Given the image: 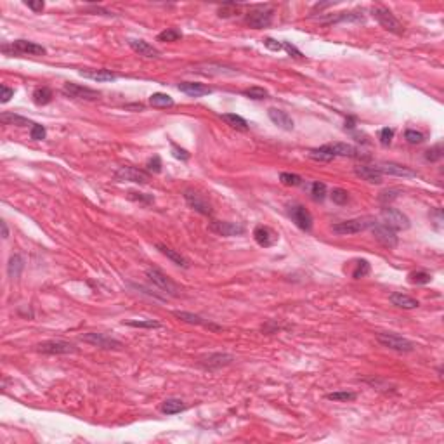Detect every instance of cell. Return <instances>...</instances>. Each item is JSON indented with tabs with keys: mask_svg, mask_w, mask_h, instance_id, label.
Wrapping results in <instances>:
<instances>
[{
	"mask_svg": "<svg viewBox=\"0 0 444 444\" xmlns=\"http://www.w3.org/2000/svg\"><path fill=\"white\" fill-rule=\"evenodd\" d=\"M326 399L347 402V401H354L356 394H354V392H347V391H338V392H330V394H326Z\"/></svg>",
	"mask_w": 444,
	"mask_h": 444,
	"instance_id": "ee69618b",
	"label": "cell"
},
{
	"mask_svg": "<svg viewBox=\"0 0 444 444\" xmlns=\"http://www.w3.org/2000/svg\"><path fill=\"white\" fill-rule=\"evenodd\" d=\"M31 98H33L35 104H38V106H45V104H49L50 101H52L54 94H52V90H50L49 87H38V89L33 90Z\"/></svg>",
	"mask_w": 444,
	"mask_h": 444,
	"instance_id": "836d02e7",
	"label": "cell"
},
{
	"mask_svg": "<svg viewBox=\"0 0 444 444\" xmlns=\"http://www.w3.org/2000/svg\"><path fill=\"white\" fill-rule=\"evenodd\" d=\"M356 127V118L354 117H349L345 120V129H354Z\"/></svg>",
	"mask_w": 444,
	"mask_h": 444,
	"instance_id": "6125c7cd",
	"label": "cell"
},
{
	"mask_svg": "<svg viewBox=\"0 0 444 444\" xmlns=\"http://www.w3.org/2000/svg\"><path fill=\"white\" fill-rule=\"evenodd\" d=\"M404 139L408 141L410 144H420V143H423V134L422 132H418V130H406V134H404Z\"/></svg>",
	"mask_w": 444,
	"mask_h": 444,
	"instance_id": "c3c4849f",
	"label": "cell"
},
{
	"mask_svg": "<svg viewBox=\"0 0 444 444\" xmlns=\"http://www.w3.org/2000/svg\"><path fill=\"white\" fill-rule=\"evenodd\" d=\"M354 173L370 184H380L383 177L377 167H370V165H358V167H354Z\"/></svg>",
	"mask_w": 444,
	"mask_h": 444,
	"instance_id": "7402d4cb",
	"label": "cell"
},
{
	"mask_svg": "<svg viewBox=\"0 0 444 444\" xmlns=\"http://www.w3.org/2000/svg\"><path fill=\"white\" fill-rule=\"evenodd\" d=\"M210 231L219 236H240L245 233V226L240 222H224V221H214L210 224Z\"/></svg>",
	"mask_w": 444,
	"mask_h": 444,
	"instance_id": "2e32d148",
	"label": "cell"
},
{
	"mask_svg": "<svg viewBox=\"0 0 444 444\" xmlns=\"http://www.w3.org/2000/svg\"><path fill=\"white\" fill-rule=\"evenodd\" d=\"M63 94L66 98L71 99H80V101H98L101 98V92L90 89V87H84L79 84H73V82H66L63 85Z\"/></svg>",
	"mask_w": 444,
	"mask_h": 444,
	"instance_id": "30bf717a",
	"label": "cell"
},
{
	"mask_svg": "<svg viewBox=\"0 0 444 444\" xmlns=\"http://www.w3.org/2000/svg\"><path fill=\"white\" fill-rule=\"evenodd\" d=\"M370 269L372 267H370L368 260H358V262H356V269L352 271V278H354V280H361V278L368 276Z\"/></svg>",
	"mask_w": 444,
	"mask_h": 444,
	"instance_id": "60d3db41",
	"label": "cell"
},
{
	"mask_svg": "<svg viewBox=\"0 0 444 444\" xmlns=\"http://www.w3.org/2000/svg\"><path fill=\"white\" fill-rule=\"evenodd\" d=\"M25 269V260L21 255H12L7 264V274L11 280H17L21 276V271Z\"/></svg>",
	"mask_w": 444,
	"mask_h": 444,
	"instance_id": "f546056e",
	"label": "cell"
},
{
	"mask_svg": "<svg viewBox=\"0 0 444 444\" xmlns=\"http://www.w3.org/2000/svg\"><path fill=\"white\" fill-rule=\"evenodd\" d=\"M0 226H2V238H4V240H7V238H9L7 222H6V221H0Z\"/></svg>",
	"mask_w": 444,
	"mask_h": 444,
	"instance_id": "94428289",
	"label": "cell"
},
{
	"mask_svg": "<svg viewBox=\"0 0 444 444\" xmlns=\"http://www.w3.org/2000/svg\"><path fill=\"white\" fill-rule=\"evenodd\" d=\"M370 229L373 231V236L375 240L378 241L382 246H385V248H396L397 243H399V238H397L396 231L391 229L389 226H385L383 222H375Z\"/></svg>",
	"mask_w": 444,
	"mask_h": 444,
	"instance_id": "9c48e42d",
	"label": "cell"
},
{
	"mask_svg": "<svg viewBox=\"0 0 444 444\" xmlns=\"http://www.w3.org/2000/svg\"><path fill=\"white\" fill-rule=\"evenodd\" d=\"M0 103L2 104H6V103H9V101H11V98H14V89H11V87H7V85H0Z\"/></svg>",
	"mask_w": 444,
	"mask_h": 444,
	"instance_id": "db71d44e",
	"label": "cell"
},
{
	"mask_svg": "<svg viewBox=\"0 0 444 444\" xmlns=\"http://www.w3.org/2000/svg\"><path fill=\"white\" fill-rule=\"evenodd\" d=\"M243 95H246V98H250V99L260 101V99H265V98H267L269 92L264 89V87H257V85H254V87H250V89H245V90H243Z\"/></svg>",
	"mask_w": 444,
	"mask_h": 444,
	"instance_id": "f35d334b",
	"label": "cell"
},
{
	"mask_svg": "<svg viewBox=\"0 0 444 444\" xmlns=\"http://www.w3.org/2000/svg\"><path fill=\"white\" fill-rule=\"evenodd\" d=\"M26 6H28L33 12H42L45 4L42 2V0H38V2H26Z\"/></svg>",
	"mask_w": 444,
	"mask_h": 444,
	"instance_id": "91938a15",
	"label": "cell"
},
{
	"mask_svg": "<svg viewBox=\"0 0 444 444\" xmlns=\"http://www.w3.org/2000/svg\"><path fill=\"white\" fill-rule=\"evenodd\" d=\"M45 136H47V130H45L44 125H40V123H33V125H31L30 137L33 141H42L45 139Z\"/></svg>",
	"mask_w": 444,
	"mask_h": 444,
	"instance_id": "7dc6e473",
	"label": "cell"
},
{
	"mask_svg": "<svg viewBox=\"0 0 444 444\" xmlns=\"http://www.w3.org/2000/svg\"><path fill=\"white\" fill-rule=\"evenodd\" d=\"M338 21H363V16H361L359 12H340L338 16H332L321 23H324V25H332V23H338Z\"/></svg>",
	"mask_w": 444,
	"mask_h": 444,
	"instance_id": "d590c367",
	"label": "cell"
},
{
	"mask_svg": "<svg viewBox=\"0 0 444 444\" xmlns=\"http://www.w3.org/2000/svg\"><path fill=\"white\" fill-rule=\"evenodd\" d=\"M4 54H9V56H14V54H28V56H44L47 50L42 45L30 42V40H14L12 44L4 45L2 47Z\"/></svg>",
	"mask_w": 444,
	"mask_h": 444,
	"instance_id": "5b68a950",
	"label": "cell"
},
{
	"mask_svg": "<svg viewBox=\"0 0 444 444\" xmlns=\"http://www.w3.org/2000/svg\"><path fill=\"white\" fill-rule=\"evenodd\" d=\"M129 45L130 49L134 50V52H137L139 56L143 57H148V59H153V57H158L160 56V50L157 47H153L149 42H146V40H137V38H132L129 40Z\"/></svg>",
	"mask_w": 444,
	"mask_h": 444,
	"instance_id": "cb8c5ba5",
	"label": "cell"
},
{
	"mask_svg": "<svg viewBox=\"0 0 444 444\" xmlns=\"http://www.w3.org/2000/svg\"><path fill=\"white\" fill-rule=\"evenodd\" d=\"M307 157L314 162H323V163H328L335 158V153L330 148V144H324V146H319V148H314V149H309Z\"/></svg>",
	"mask_w": 444,
	"mask_h": 444,
	"instance_id": "83f0119b",
	"label": "cell"
},
{
	"mask_svg": "<svg viewBox=\"0 0 444 444\" xmlns=\"http://www.w3.org/2000/svg\"><path fill=\"white\" fill-rule=\"evenodd\" d=\"M115 177L118 181H129L136 182V184H148L149 182V173L136 167H120L117 170Z\"/></svg>",
	"mask_w": 444,
	"mask_h": 444,
	"instance_id": "9a60e30c",
	"label": "cell"
},
{
	"mask_svg": "<svg viewBox=\"0 0 444 444\" xmlns=\"http://www.w3.org/2000/svg\"><path fill=\"white\" fill-rule=\"evenodd\" d=\"M193 73H198V75H203V76H233V75H238L236 68H231V66H226V65H219V63H203V65H196L191 68Z\"/></svg>",
	"mask_w": 444,
	"mask_h": 444,
	"instance_id": "7c38bea8",
	"label": "cell"
},
{
	"mask_svg": "<svg viewBox=\"0 0 444 444\" xmlns=\"http://www.w3.org/2000/svg\"><path fill=\"white\" fill-rule=\"evenodd\" d=\"M264 45L269 50H274V52H280V50H283V44H280L278 40H274V38H265Z\"/></svg>",
	"mask_w": 444,
	"mask_h": 444,
	"instance_id": "6f0895ef",
	"label": "cell"
},
{
	"mask_svg": "<svg viewBox=\"0 0 444 444\" xmlns=\"http://www.w3.org/2000/svg\"><path fill=\"white\" fill-rule=\"evenodd\" d=\"M377 168L380 172L387 173V176H396V177H415L416 172L411 170L410 167H404V165H399V163H392V162H385V163H380L377 165Z\"/></svg>",
	"mask_w": 444,
	"mask_h": 444,
	"instance_id": "ffe728a7",
	"label": "cell"
},
{
	"mask_svg": "<svg viewBox=\"0 0 444 444\" xmlns=\"http://www.w3.org/2000/svg\"><path fill=\"white\" fill-rule=\"evenodd\" d=\"M146 167H148V170H149V172H153V173H160V172H162V158H160L158 155H155L153 158H149V160H148V163H146Z\"/></svg>",
	"mask_w": 444,
	"mask_h": 444,
	"instance_id": "f907efd6",
	"label": "cell"
},
{
	"mask_svg": "<svg viewBox=\"0 0 444 444\" xmlns=\"http://www.w3.org/2000/svg\"><path fill=\"white\" fill-rule=\"evenodd\" d=\"M149 104L153 108H172L176 103H173V99L168 94L157 92V94H153L149 98Z\"/></svg>",
	"mask_w": 444,
	"mask_h": 444,
	"instance_id": "e575fe53",
	"label": "cell"
},
{
	"mask_svg": "<svg viewBox=\"0 0 444 444\" xmlns=\"http://www.w3.org/2000/svg\"><path fill=\"white\" fill-rule=\"evenodd\" d=\"M170 148H172V157H173V158L182 160V162H187V160H189V153H187L186 149L179 148V146H177L176 143H172Z\"/></svg>",
	"mask_w": 444,
	"mask_h": 444,
	"instance_id": "816d5d0a",
	"label": "cell"
},
{
	"mask_svg": "<svg viewBox=\"0 0 444 444\" xmlns=\"http://www.w3.org/2000/svg\"><path fill=\"white\" fill-rule=\"evenodd\" d=\"M273 16H274L273 7L257 6V7L250 9V11L245 14V23L254 30H262V28H267V26L273 23Z\"/></svg>",
	"mask_w": 444,
	"mask_h": 444,
	"instance_id": "6da1fadb",
	"label": "cell"
},
{
	"mask_svg": "<svg viewBox=\"0 0 444 444\" xmlns=\"http://www.w3.org/2000/svg\"><path fill=\"white\" fill-rule=\"evenodd\" d=\"M181 38H182V33L177 28H167L158 35L160 42H177V40H181Z\"/></svg>",
	"mask_w": 444,
	"mask_h": 444,
	"instance_id": "74e56055",
	"label": "cell"
},
{
	"mask_svg": "<svg viewBox=\"0 0 444 444\" xmlns=\"http://www.w3.org/2000/svg\"><path fill=\"white\" fill-rule=\"evenodd\" d=\"M80 75L94 82H113L118 79L115 73L109 70H80Z\"/></svg>",
	"mask_w": 444,
	"mask_h": 444,
	"instance_id": "4316f807",
	"label": "cell"
},
{
	"mask_svg": "<svg viewBox=\"0 0 444 444\" xmlns=\"http://www.w3.org/2000/svg\"><path fill=\"white\" fill-rule=\"evenodd\" d=\"M311 195L316 201H323L324 196H326V186L323 182H313L311 184Z\"/></svg>",
	"mask_w": 444,
	"mask_h": 444,
	"instance_id": "f6af8a7d",
	"label": "cell"
},
{
	"mask_svg": "<svg viewBox=\"0 0 444 444\" xmlns=\"http://www.w3.org/2000/svg\"><path fill=\"white\" fill-rule=\"evenodd\" d=\"M235 361V356L226 354V352H215V354H208L207 358L200 359V364L207 370H219L222 366H229Z\"/></svg>",
	"mask_w": 444,
	"mask_h": 444,
	"instance_id": "e0dca14e",
	"label": "cell"
},
{
	"mask_svg": "<svg viewBox=\"0 0 444 444\" xmlns=\"http://www.w3.org/2000/svg\"><path fill=\"white\" fill-rule=\"evenodd\" d=\"M172 314L176 316L177 319H181V321H186V323H189V324H198V326H205V328L212 330V332H221V330H222V326H219V324L207 321V319L201 318V316H198V314L186 313V311H173Z\"/></svg>",
	"mask_w": 444,
	"mask_h": 444,
	"instance_id": "ac0fdd59",
	"label": "cell"
},
{
	"mask_svg": "<svg viewBox=\"0 0 444 444\" xmlns=\"http://www.w3.org/2000/svg\"><path fill=\"white\" fill-rule=\"evenodd\" d=\"M221 118L227 123V125H231L233 129L248 130V122H246L243 117L236 115V113H224V115H221Z\"/></svg>",
	"mask_w": 444,
	"mask_h": 444,
	"instance_id": "1f68e13d",
	"label": "cell"
},
{
	"mask_svg": "<svg viewBox=\"0 0 444 444\" xmlns=\"http://www.w3.org/2000/svg\"><path fill=\"white\" fill-rule=\"evenodd\" d=\"M177 89L181 92H184L191 98H201V95H208L212 94V89L208 85H203V84H198V82H181L177 85Z\"/></svg>",
	"mask_w": 444,
	"mask_h": 444,
	"instance_id": "603a6c76",
	"label": "cell"
},
{
	"mask_svg": "<svg viewBox=\"0 0 444 444\" xmlns=\"http://www.w3.org/2000/svg\"><path fill=\"white\" fill-rule=\"evenodd\" d=\"M442 153H444V149H442V143H437L436 146H432V148L430 149H427L425 151V160H427V162H439V160L442 158Z\"/></svg>",
	"mask_w": 444,
	"mask_h": 444,
	"instance_id": "b9f144b4",
	"label": "cell"
},
{
	"mask_svg": "<svg viewBox=\"0 0 444 444\" xmlns=\"http://www.w3.org/2000/svg\"><path fill=\"white\" fill-rule=\"evenodd\" d=\"M408 278H410V283H413V285H427V283H430V280H432V276L425 271L411 273Z\"/></svg>",
	"mask_w": 444,
	"mask_h": 444,
	"instance_id": "7bdbcfd3",
	"label": "cell"
},
{
	"mask_svg": "<svg viewBox=\"0 0 444 444\" xmlns=\"http://www.w3.org/2000/svg\"><path fill=\"white\" fill-rule=\"evenodd\" d=\"M82 342H85V344H90L94 347H99V349H106V351H118L122 349L123 344L120 340H117V338L109 337L106 335V333H99V332H89V333H84V335L80 337Z\"/></svg>",
	"mask_w": 444,
	"mask_h": 444,
	"instance_id": "8992f818",
	"label": "cell"
},
{
	"mask_svg": "<svg viewBox=\"0 0 444 444\" xmlns=\"http://www.w3.org/2000/svg\"><path fill=\"white\" fill-rule=\"evenodd\" d=\"M396 193H399V191H397V189H389V191H383V193H380L378 200L382 201V203L389 205V203H391L392 200H396V198H397V195H396Z\"/></svg>",
	"mask_w": 444,
	"mask_h": 444,
	"instance_id": "11a10c76",
	"label": "cell"
},
{
	"mask_svg": "<svg viewBox=\"0 0 444 444\" xmlns=\"http://www.w3.org/2000/svg\"><path fill=\"white\" fill-rule=\"evenodd\" d=\"M238 6L236 4H224L222 7H219V16L221 17H229L233 14H236Z\"/></svg>",
	"mask_w": 444,
	"mask_h": 444,
	"instance_id": "f5cc1de1",
	"label": "cell"
},
{
	"mask_svg": "<svg viewBox=\"0 0 444 444\" xmlns=\"http://www.w3.org/2000/svg\"><path fill=\"white\" fill-rule=\"evenodd\" d=\"M332 200H333V203H337V205H345L347 201H349V193H347L345 189H342V187H335V189L332 191Z\"/></svg>",
	"mask_w": 444,
	"mask_h": 444,
	"instance_id": "bcb514c9",
	"label": "cell"
},
{
	"mask_svg": "<svg viewBox=\"0 0 444 444\" xmlns=\"http://www.w3.org/2000/svg\"><path fill=\"white\" fill-rule=\"evenodd\" d=\"M330 148L335 153V157H349V158H358L359 153L354 146L347 144V143H333L330 144Z\"/></svg>",
	"mask_w": 444,
	"mask_h": 444,
	"instance_id": "4dcf8cb0",
	"label": "cell"
},
{
	"mask_svg": "<svg viewBox=\"0 0 444 444\" xmlns=\"http://www.w3.org/2000/svg\"><path fill=\"white\" fill-rule=\"evenodd\" d=\"M378 139H380V144H382V146H391L392 139H394V130L389 129V127H385V129L380 130Z\"/></svg>",
	"mask_w": 444,
	"mask_h": 444,
	"instance_id": "681fc988",
	"label": "cell"
},
{
	"mask_svg": "<svg viewBox=\"0 0 444 444\" xmlns=\"http://www.w3.org/2000/svg\"><path fill=\"white\" fill-rule=\"evenodd\" d=\"M184 200L191 208L196 210V212L201 214V215H212L214 214V208H212V205L208 203V200L203 198L200 193H196V191H193V189L184 191Z\"/></svg>",
	"mask_w": 444,
	"mask_h": 444,
	"instance_id": "4fadbf2b",
	"label": "cell"
},
{
	"mask_svg": "<svg viewBox=\"0 0 444 444\" xmlns=\"http://www.w3.org/2000/svg\"><path fill=\"white\" fill-rule=\"evenodd\" d=\"M123 324H127V326H132V328H162V323L155 321V319H132V321H125Z\"/></svg>",
	"mask_w": 444,
	"mask_h": 444,
	"instance_id": "8d00e7d4",
	"label": "cell"
},
{
	"mask_svg": "<svg viewBox=\"0 0 444 444\" xmlns=\"http://www.w3.org/2000/svg\"><path fill=\"white\" fill-rule=\"evenodd\" d=\"M288 214H290L292 221L295 222V226L299 227V229L302 231L313 229V215H311V212L305 207L294 205V207H290V210H288Z\"/></svg>",
	"mask_w": 444,
	"mask_h": 444,
	"instance_id": "5bb4252c",
	"label": "cell"
},
{
	"mask_svg": "<svg viewBox=\"0 0 444 444\" xmlns=\"http://www.w3.org/2000/svg\"><path fill=\"white\" fill-rule=\"evenodd\" d=\"M0 122H2L4 125H17V127L33 125L28 118L20 117V115H16V113H2V115H0Z\"/></svg>",
	"mask_w": 444,
	"mask_h": 444,
	"instance_id": "d6a6232c",
	"label": "cell"
},
{
	"mask_svg": "<svg viewBox=\"0 0 444 444\" xmlns=\"http://www.w3.org/2000/svg\"><path fill=\"white\" fill-rule=\"evenodd\" d=\"M254 238L257 241V245L264 246V248H269V246L278 243V235L276 231H273L271 227L267 226H257L254 229Z\"/></svg>",
	"mask_w": 444,
	"mask_h": 444,
	"instance_id": "d6986e66",
	"label": "cell"
},
{
	"mask_svg": "<svg viewBox=\"0 0 444 444\" xmlns=\"http://www.w3.org/2000/svg\"><path fill=\"white\" fill-rule=\"evenodd\" d=\"M157 250L162 252V254L165 255V257L170 259L172 262L176 264V265H179V267H184V269L189 267V260H187V259L184 257V255H181L179 252H176L173 248H170V246L158 243V245H157Z\"/></svg>",
	"mask_w": 444,
	"mask_h": 444,
	"instance_id": "484cf974",
	"label": "cell"
},
{
	"mask_svg": "<svg viewBox=\"0 0 444 444\" xmlns=\"http://www.w3.org/2000/svg\"><path fill=\"white\" fill-rule=\"evenodd\" d=\"M129 195H130L132 200H137V201H146V203H151V201H155V198H153L151 195H149V196H144L143 193H134V191H130Z\"/></svg>",
	"mask_w": 444,
	"mask_h": 444,
	"instance_id": "680465c9",
	"label": "cell"
},
{
	"mask_svg": "<svg viewBox=\"0 0 444 444\" xmlns=\"http://www.w3.org/2000/svg\"><path fill=\"white\" fill-rule=\"evenodd\" d=\"M162 413L163 415H176V413H181V411L186 410V404L184 401L177 399V397H168L162 402Z\"/></svg>",
	"mask_w": 444,
	"mask_h": 444,
	"instance_id": "f1b7e54d",
	"label": "cell"
},
{
	"mask_svg": "<svg viewBox=\"0 0 444 444\" xmlns=\"http://www.w3.org/2000/svg\"><path fill=\"white\" fill-rule=\"evenodd\" d=\"M372 14H373L375 20L380 23V26H382V28H385L387 31H391V33H394V35H402L404 28H402V25L399 23V20H397V17L392 14L389 9H385V7H373Z\"/></svg>",
	"mask_w": 444,
	"mask_h": 444,
	"instance_id": "ba28073f",
	"label": "cell"
},
{
	"mask_svg": "<svg viewBox=\"0 0 444 444\" xmlns=\"http://www.w3.org/2000/svg\"><path fill=\"white\" fill-rule=\"evenodd\" d=\"M377 340L380 345L387 347L391 351H396V352H411L415 351V344L408 338L397 335V333H387V332H382V333H377Z\"/></svg>",
	"mask_w": 444,
	"mask_h": 444,
	"instance_id": "277c9868",
	"label": "cell"
},
{
	"mask_svg": "<svg viewBox=\"0 0 444 444\" xmlns=\"http://www.w3.org/2000/svg\"><path fill=\"white\" fill-rule=\"evenodd\" d=\"M380 217H382V222L385 224V226H389L394 231H404L410 227V219L406 217L401 210L392 208L391 205H387L385 208H382Z\"/></svg>",
	"mask_w": 444,
	"mask_h": 444,
	"instance_id": "52a82bcc",
	"label": "cell"
},
{
	"mask_svg": "<svg viewBox=\"0 0 444 444\" xmlns=\"http://www.w3.org/2000/svg\"><path fill=\"white\" fill-rule=\"evenodd\" d=\"M283 49H285L286 52L290 54L292 57H297V59H304V54H302L300 50L297 49V47H294V45H292L290 42H283Z\"/></svg>",
	"mask_w": 444,
	"mask_h": 444,
	"instance_id": "9f6ffc18",
	"label": "cell"
},
{
	"mask_svg": "<svg viewBox=\"0 0 444 444\" xmlns=\"http://www.w3.org/2000/svg\"><path fill=\"white\" fill-rule=\"evenodd\" d=\"M389 300H391L392 305H396V307H399V309H416L420 305V302L416 299H413V297H410L406 294H401V292L391 294Z\"/></svg>",
	"mask_w": 444,
	"mask_h": 444,
	"instance_id": "d4e9b609",
	"label": "cell"
},
{
	"mask_svg": "<svg viewBox=\"0 0 444 444\" xmlns=\"http://www.w3.org/2000/svg\"><path fill=\"white\" fill-rule=\"evenodd\" d=\"M377 222L373 217H363V219H351V221H342L332 226V231L335 235L345 236V235H358L361 231H366Z\"/></svg>",
	"mask_w": 444,
	"mask_h": 444,
	"instance_id": "7a4b0ae2",
	"label": "cell"
},
{
	"mask_svg": "<svg viewBox=\"0 0 444 444\" xmlns=\"http://www.w3.org/2000/svg\"><path fill=\"white\" fill-rule=\"evenodd\" d=\"M280 181L283 186H290V187H295V186H300L302 184V177L297 176V173H290V172H283L280 176Z\"/></svg>",
	"mask_w": 444,
	"mask_h": 444,
	"instance_id": "ab89813d",
	"label": "cell"
},
{
	"mask_svg": "<svg viewBox=\"0 0 444 444\" xmlns=\"http://www.w3.org/2000/svg\"><path fill=\"white\" fill-rule=\"evenodd\" d=\"M146 276H148V280L157 288H160L163 294H167L170 297L181 295V288L177 286V283H173L170 278H168L163 271H160L158 267H149L148 271H146Z\"/></svg>",
	"mask_w": 444,
	"mask_h": 444,
	"instance_id": "3957f363",
	"label": "cell"
},
{
	"mask_svg": "<svg viewBox=\"0 0 444 444\" xmlns=\"http://www.w3.org/2000/svg\"><path fill=\"white\" fill-rule=\"evenodd\" d=\"M269 118H271V122L274 123V125H278L280 129L283 130H294L295 123H294V118H292L290 115H288L286 111H283V109H278V108H271L267 111Z\"/></svg>",
	"mask_w": 444,
	"mask_h": 444,
	"instance_id": "44dd1931",
	"label": "cell"
},
{
	"mask_svg": "<svg viewBox=\"0 0 444 444\" xmlns=\"http://www.w3.org/2000/svg\"><path fill=\"white\" fill-rule=\"evenodd\" d=\"M36 351L42 352V354H75V352H79V349H76L75 344H71V342H66V340H45L42 342V344L36 345Z\"/></svg>",
	"mask_w": 444,
	"mask_h": 444,
	"instance_id": "8fae6325",
	"label": "cell"
}]
</instances>
